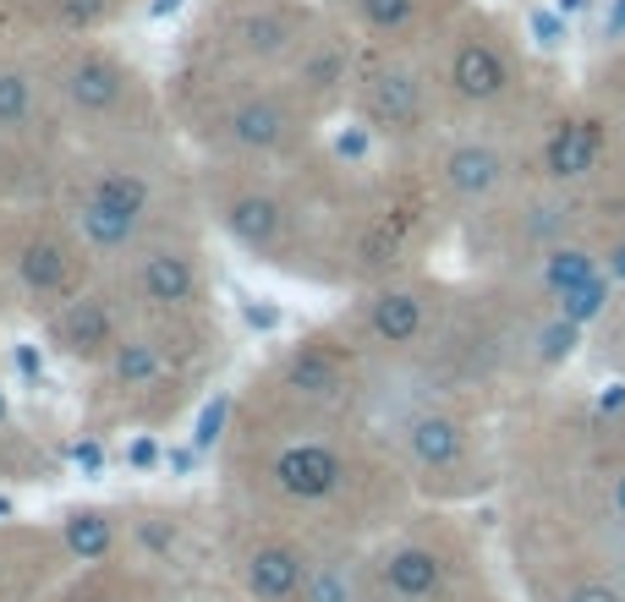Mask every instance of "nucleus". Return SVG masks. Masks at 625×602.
Returning a JSON list of instances; mask_svg holds the SVG:
<instances>
[{
  "instance_id": "f257e3e1",
  "label": "nucleus",
  "mask_w": 625,
  "mask_h": 602,
  "mask_svg": "<svg viewBox=\"0 0 625 602\" xmlns=\"http://www.w3.org/2000/svg\"><path fill=\"white\" fill-rule=\"evenodd\" d=\"M439 99L467 110V116H494L527 99V61L516 50V39L483 17L445 28L439 39Z\"/></svg>"
},
{
  "instance_id": "f03ea898",
  "label": "nucleus",
  "mask_w": 625,
  "mask_h": 602,
  "mask_svg": "<svg viewBox=\"0 0 625 602\" xmlns=\"http://www.w3.org/2000/svg\"><path fill=\"white\" fill-rule=\"evenodd\" d=\"M363 116L374 132H396V138H412L434 121L439 110V83L434 72H423L417 61L406 56H390L379 67H368L363 78Z\"/></svg>"
},
{
  "instance_id": "7ed1b4c3",
  "label": "nucleus",
  "mask_w": 625,
  "mask_h": 602,
  "mask_svg": "<svg viewBox=\"0 0 625 602\" xmlns=\"http://www.w3.org/2000/svg\"><path fill=\"white\" fill-rule=\"evenodd\" d=\"M510 149L488 132H472V138H456L439 160V181L456 203H494L510 181Z\"/></svg>"
},
{
  "instance_id": "20e7f679",
  "label": "nucleus",
  "mask_w": 625,
  "mask_h": 602,
  "mask_svg": "<svg viewBox=\"0 0 625 602\" xmlns=\"http://www.w3.org/2000/svg\"><path fill=\"white\" fill-rule=\"evenodd\" d=\"M274 487L296 504H325L346 487V455L335 444H319V438H302V444H285L269 465Z\"/></svg>"
},
{
  "instance_id": "39448f33",
  "label": "nucleus",
  "mask_w": 625,
  "mask_h": 602,
  "mask_svg": "<svg viewBox=\"0 0 625 602\" xmlns=\"http://www.w3.org/2000/svg\"><path fill=\"white\" fill-rule=\"evenodd\" d=\"M220 132L241 154H274V149H285L296 138V116H291V105L280 94H247V99H236L225 110Z\"/></svg>"
},
{
  "instance_id": "423d86ee",
  "label": "nucleus",
  "mask_w": 625,
  "mask_h": 602,
  "mask_svg": "<svg viewBox=\"0 0 625 602\" xmlns=\"http://www.w3.org/2000/svg\"><path fill=\"white\" fill-rule=\"evenodd\" d=\"M116 312H110V302L105 296H78V302H67L61 312H56V345L67 351V356H110L116 351Z\"/></svg>"
},
{
  "instance_id": "0eeeda50",
  "label": "nucleus",
  "mask_w": 625,
  "mask_h": 602,
  "mask_svg": "<svg viewBox=\"0 0 625 602\" xmlns=\"http://www.w3.org/2000/svg\"><path fill=\"white\" fill-rule=\"evenodd\" d=\"M241 575H247V591L258 602H296L302 586H307V575H312V564H307V553L296 542H263L247 558Z\"/></svg>"
},
{
  "instance_id": "6e6552de",
  "label": "nucleus",
  "mask_w": 625,
  "mask_h": 602,
  "mask_svg": "<svg viewBox=\"0 0 625 602\" xmlns=\"http://www.w3.org/2000/svg\"><path fill=\"white\" fill-rule=\"evenodd\" d=\"M225 231L247 247V252H258V258H269V252H280L285 247V203L274 198V192H241V198H231L225 203Z\"/></svg>"
},
{
  "instance_id": "1a4fd4ad",
  "label": "nucleus",
  "mask_w": 625,
  "mask_h": 602,
  "mask_svg": "<svg viewBox=\"0 0 625 602\" xmlns=\"http://www.w3.org/2000/svg\"><path fill=\"white\" fill-rule=\"evenodd\" d=\"M67 99L83 110V116H110L121 99H127V88H132V78H127V67L121 61H110V56H78L72 67H67Z\"/></svg>"
},
{
  "instance_id": "9d476101",
  "label": "nucleus",
  "mask_w": 625,
  "mask_h": 602,
  "mask_svg": "<svg viewBox=\"0 0 625 602\" xmlns=\"http://www.w3.org/2000/svg\"><path fill=\"white\" fill-rule=\"evenodd\" d=\"M198 263L176 247H160L138 263V296L149 307H192L198 302Z\"/></svg>"
},
{
  "instance_id": "9b49d317",
  "label": "nucleus",
  "mask_w": 625,
  "mask_h": 602,
  "mask_svg": "<svg viewBox=\"0 0 625 602\" xmlns=\"http://www.w3.org/2000/svg\"><path fill=\"white\" fill-rule=\"evenodd\" d=\"M379 575H385V591H390L396 602H428V597H439V586H445L439 553H434V547H417V542H401L396 553H385Z\"/></svg>"
},
{
  "instance_id": "f8f14e48",
  "label": "nucleus",
  "mask_w": 625,
  "mask_h": 602,
  "mask_svg": "<svg viewBox=\"0 0 625 602\" xmlns=\"http://www.w3.org/2000/svg\"><path fill=\"white\" fill-rule=\"evenodd\" d=\"M352 12L385 45H401V39H412L423 28H445L439 23V0H352Z\"/></svg>"
},
{
  "instance_id": "ddd939ff",
  "label": "nucleus",
  "mask_w": 625,
  "mask_h": 602,
  "mask_svg": "<svg viewBox=\"0 0 625 602\" xmlns=\"http://www.w3.org/2000/svg\"><path fill=\"white\" fill-rule=\"evenodd\" d=\"M368 329L379 345H417L428 329V302L417 291H379L368 302Z\"/></svg>"
},
{
  "instance_id": "4468645a",
  "label": "nucleus",
  "mask_w": 625,
  "mask_h": 602,
  "mask_svg": "<svg viewBox=\"0 0 625 602\" xmlns=\"http://www.w3.org/2000/svg\"><path fill=\"white\" fill-rule=\"evenodd\" d=\"M406 449H412V460H417L423 471H445V465L461 460L467 433H461V422H450V416H439V411H423V416L406 422Z\"/></svg>"
},
{
  "instance_id": "2eb2a0df",
  "label": "nucleus",
  "mask_w": 625,
  "mask_h": 602,
  "mask_svg": "<svg viewBox=\"0 0 625 602\" xmlns=\"http://www.w3.org/2000/svg\"><path fill=\"white\" fill-rule=\"evenodd\" d=\"M236 39H241V50L258 56V61H274V56H291L296 45H307V39H302V23H296L291 12H280V7L247 12V17L236 23Z\"/></svg>"
},
{
  "instance_id": "dca6fc26",
  "label": "nucleus",
  "mask_w": 625,
  "mask_h": 602,
  "mask_svg": "<svg viewBox=\"0 0 625 602\" xmlns=\"http://www.w3.org/2000/svg\"><path fill=\"white\" fill-rule=\"evenodd\" d=\"M17 274H23V285L34 296H61L72 285V258H67V247L56 236H34L17 252Z\"/></svg>"
},
{
  "instance_id": "f3484780",
  "label": "nucleus",
  "mask_w": 625,
  "mask_h": 602,
  "mask_svg": "<svg viewBox=\"0 0 625 602\" xmlns=\"http://www.w3.org/2000/svg\"><path fill=\"white\" fill-rule=\"evenodd\" d=\"M78 198H89V203H99V209H116V214H127V220H149V203H154V192H149V181L138 176V170H99Z\"/></svg>"
},
{
  "instance_id": "a211bd4d",
  "label": "nucleus",
  "mask_w": 625,
  "mask_h": 602,
  "mask_svg": "<svg viewBox=\"0 0 625 602\" xmlns=\"http://www.w3.org/2000/svg\"><path fill=\"white\" fill-rule=\"evenodd\" d=\"M285 383H291L296 394L330 400V394H341V389H346V373H341V362H335L325 345H302V351L285 362Z\"/></svg>"
},
{
  "instance_id": "6ab92c4d",
  "label": "nucleus",
  "mask_w": 625,
  "mask_h": 602,
  "mask_svg": "<svg viewBox=\"0 0 625 602\" xmlns=\"http://www.w3.org/2000/svg\"><path fill=\"white\" fill-rule=\"evenodd\" d=\"M72 220H78V236H83L94 252H121V247H132L138 231H143L138 220H127V214H116V209H99V203H89V198H78Z\"/></svg>"
},
{
  "instance_id": "aec40b11",
  "label": "nucleus",
  "mask_w": 625,
  "mask_h": 602,
  "mask_svg": "<svg viewBox=\"0 0 625 602\" xmlns=\"http://www.w3.org/2000/svg\"><path fill=\"white\" fill-rule=\"evenodd\" d=\"M587 105L620 132V143H625V39L603 56V67L592 72V88H587Z\"/></svg>"
},
{
  "instance_id": "412c9836",
  "label": "nucleus",
  "mask_w": 625,
  "mask_h": 602,
  "mask_svg": "<svg viewBox=\"0 0 625 602\" xmlns=\"http://www.w3.org/2000/svg\"><path fill=\"white\" fill-rule=\"evenodd\" d=\"M296 83L307 94H335L346 83V45L335 39H307L302 45V61H296Z\"/></svg>"
},
{
  "instance_id": "4be33fe9",
  "label": "nucleus",
  "mask_w": 625,
  "mask_h": 602,
  "mask_svg": "<svg viewBox=\"0 0 625 602\" xmlns=\"http://www.w3.org/2000/svg\"><path fill=\"white\" fill-rule=\"evenodd\" d=\"M160 373H165V356H160L154 340H138V334L116 340V351H110V378H116L121 389H149Z\"/></svg>"
},
{
  "instance_id": "5701e85b",
  "label": "nucleus",
  "mask_w": 625,
  "mask_h": 602,
  "mask_svg": "<svg viewBox=\"0 0 625 602\" xmlns=\"http://www.w3.org/2000/svg\"><path fill=\"white\" fill-rule=\"evenodd\" d=\"M61 542H67V553H72V558L99 564V558L116 547V526H110L99 509H72V515H67V526H61Z\"/></svg>"
},
{
  "instance_id": "b1692460",
  "label": "nucleus",
  "mask_w": 625,
  "mask_h": 602,
  "mask_svg": "<svg viewBox=\"0 0 625 602\" xmlns=\"http://www.w3.org/2000/svg\"><path fill=\"white\" fill-rule=\"evenodd\" d=\"M296 602H357V575L346 558H325V564H312L307 586Z\"/></svg>"
},
{
  "instance_id": "393cba45",
  "label": "nucleus",
  "mask_w": 625,
  "mask_h": 602,
  "mask_svg": "<svg viewBox=\"0 0 625 602\" xmlns=\"http://www.w3.org/2000/svg\"><path fill=\"white\" fill-rule=\"evenodd\" d=\"M34 121V83L23 72H0V132H23Z\"/></svg>"
},
{
  "instance_id": "a878e982",
  "label": "nucleus",
  "mask_w": 625,
  "mask_h": 602,
  "mask_svg": "<svg viewBox=\"0 0 625 602\" xmlns=\"http://www.w3.org/2000/svg\"><path fill=\"white\" fill-rule=\"evenodd\" d=\"M225 422H231V394L220 389L214 400H203L198 422H192V449H214L225 438Z\"/></svg>"
},
{
  "instance_id": "bb28decb",
  "label": "nucleus",
  "mask_w": 625,
  "mask_h": 602,
  "mask_svg": "<svg viewBox=\"0 0 625 602\" xmlns=\"http://www.w3.org/2000/svg\"><path fill=\"white\" fill-rule=\"evenodd\" d=\"M72 460H78V471H83V476H99L105 449H99V444H78V449H72Z\"/></svg>"
},
{
  "instance_id": "cd10ccee",
  "label": "nucleus",
  "mask_w": 625,
  "mask_h": 602,
  "mask_svg": "<svg viewBox=\"0 0 625 602\" xmlns=\"http://www.w3.org/2000/svg\"><path fill=\"white\" fill-rule=\"evenodd\" d=\"M17 367H23V378H45V356L34 345H17Z\"/></svg>"
},
{
  "instance_id": "c85d7f7f",
  "label": "nucleus",
  "mask_w": 625,
  "mask_h": 602,
  "mask_svg": "<svg viewBox=\"0 0 625 602\" xmlns=\"http://www.w3.org/2000/svg\"><path fill=\"white\" fill-rule=\"evenodd\" d=\"M570 602H620V591H614V586H603V580H592V586H581Z\"/></svg>"
},
{
  "instance_id": "c756f323",
  "label": "nucleus",
  "mask_w": 625,
  "mask_h": 602,
  "mask_svg": "<svg viewBox=\"0 0 625 602\" xmlns=\"http://www.w3.org/2000/svg\"><path fill=\"white\" fill-rule=\"evenodd\" d=\"M247 323H252V329H274V323H280V312H274V307H258V302H247Z\"/></svg>"
},
{
  "instance_id": "7c9ffc66",
  "label": "nucleus",
  "mask_w": 625,
  "mask_h": 602,
  "mask_svg": "<svg viewBox=\"0 0 625 602\" xmlns=\"http://www.w3.org/2000/svg\"><path fill=\"white\" fill-rule=\"evenodd\" d=\"M192 455H198V449H165V465H170L176 476H187V471H192Z\"/></svg>"
},
{
  "instance_id": "2f4dec72",
  "label": "nucleus",
  "mask_w": 625,
  "mask_h": 602,
  "mask_svg": "<svg viewBox=\"0 0 625 602\" xmlns=\"http://www.w3.org/2000/svg\"><path fill=\"white\" fill-rule=\"evenodd\" d=\"M127 460H132V465H154V460H160V449H154V444H149V438H138V444H132V455H127Z\"/></svg>"
},
{
  "instance_id": "473e14b6",
  "label": "nucleus",
  "mask_w": 625,
  "mask_h": 602,
  "mask_svg": "<svg viewBox=\"0 0 625 602\" xmlns=\"http://www.w3.org/2000/svg\"><path fill=\"white\" fill-rule=\"evenodd\" d=\"M181 12V0H154V7H149V17L160 23V17H176Z\"/></svg>"
},
{
  "instance_id": "72a5a7b5",
  "label": "nucleus",
  "mask_w": 625,
  "mask_h": 602,
  "mask_svg": "<svg viewBox=\"0 0 625 602\" xmlns=\"http://www.w3.org/2000/svg\"><path fill=\"white\" fill-rule=\"evenodd\" d=\"M0 520H12V498L7 493H0Z\"/></svg>"
},
{
  "instance_id": "f704fd0d",
  "label": "nucleus",
  "mask_w": 625,
  "mask_h": 602,
  "mask_svg": "<svg viewBox=\"0 0 625 602\" xmlns=\"http://www.w3.org/2000/svg\"><path fill=\"white\" fill-rule=\"evenodd\" d=\"M12 416V405H7V389H0V422H7Z\"/></svg>"
}]
</instances>
